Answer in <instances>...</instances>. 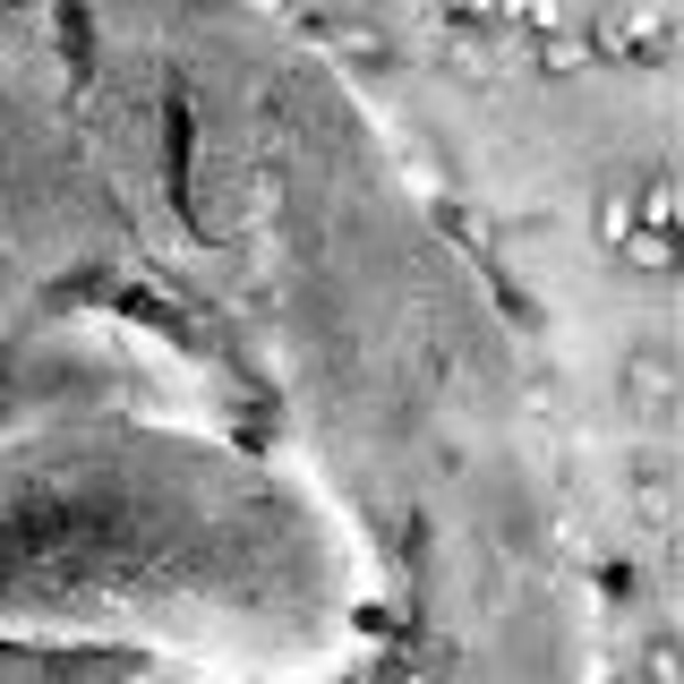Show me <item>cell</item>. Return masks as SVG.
<instances>
[{
	"mask_svg": "<svg viewBox=\"0 0 684 684\" xmlns=\"http://www.w3.org/2000/svg\"><path fill=\"white\" fill-rule=\"evenodd\" d=\"M633 223H642V231H667V223H676V180H667V171L633 197Z\"/></svg>",
	"mask_w": 684,
	"mask_h": 684,
	"instance_id": "cell-1",
	"label": "cell"
},
{
	"mask_svg": "<svg viewBox=\"0 0 684 684\" xmlns=\"http://www.w3.org/2000/svg\"><path fill=\"white\" fill-rule=\"evenodd\" d=\"M617 249H624V257H633V265H651V274H667V257H676V249H667V231H642V223L624 231Z\"/></svg>",
	"mask_w": 684,
	"mask_h": 684,
	"instance_id": "cell-2",
	"label": "cell"
},
{
	"mask_svg": "<svg viewBox=\"0 0 684 684\" xmlns=\"http://www.w3.org/2000/svg\"><path fill=\"white\" fill-rule=\"evenodd\" d=\"M684 667H676V642H651V659H642V684H676Z\"/></svg>",
	"mask_w": 684,
	"mask_h": 684,
	"instance_id": "cell-3",
	"label": "cell"
},
{
	"mask_svg": "<svg viewBox=\"0 0 684 684\" xmlns=\"http://www.w3.org/2000/svg\"><path fill=\"white\" fill-rule=\"evenodd\" d=\"M633 684H642V676H633Z\"/></svg>",
	"mask_w": 684,
	"mask_h": 684,
	"instance_id": "cell-5",
	"label": "cell"
},
{
	"mask_svg": "<svg viewBox=\"0 0 684 684\" xmlns=\"http://www.w3.org/2000/svg\"><path fill=\"white\" fill-rule=\"evenodd\" d=\"M624 231H633V206H624V197H608V206H599V240H624Z\"/></svg>",
	"mask_w": 684,
	"mask_h": 684,
	"instance_id": "cell-4",
	"label": "cell"
}]
</instances>
